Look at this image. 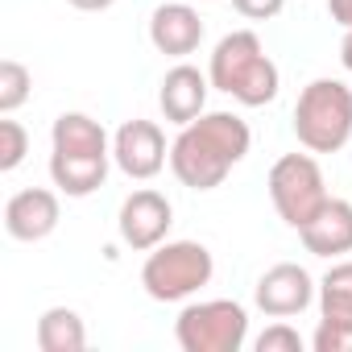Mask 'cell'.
Segmentation results:
<instances>
[{
    "label": "cell",
    "mask_w": 352,
    "mask_h": 352,
    "mask_svg": "<svg viewBox=\"0 0 352 352\" xmlns=\"http://www.w3.org/2000/svg\"><path fill=\"white\" fill-rule=\"evenodd\" d=\"M208 87H212V79H208L199 67L179 63L174 71H166L162 91H157L162 116H166L170 124H191V120H199L204 108H208Z\"/></svg>",
    "instance_id": "7c38bea8"
},
{
    "label": "cell",
    "mask_w": 352,
    "mask_h": 352,
    "mask_svg": "<svg viewBox=\"0 0 352 352\" xmlns=\"http://www.w3.org/2000/svg\"><path fill=\"white\" fill-rule=\"evenodd\" d=\"M50 179L63 195L87 199L108 179V157H79V153H50Z\"/></svg>",
    "instance_id": "9a60e30c"
},
{
    "label": "cell",
    "mask_w": 352,
    "mask_h": 352,
    "mask_svg": "<svg viewBox=\"0 0 352 352\" xmlns=\"http://www.w3.org/2000/svg\"><path fill=\"white\" fill-rule=\"evenodd\" d=\"M232 9L249 21H270L286 9V0H232Z\"/></svg>",
    "instance_id": "7402d4cb"
},
{
    "label": "cell",
    "mask_w": 352,
    "mask_h": 352,
    "mask_svg": "<svg viewBox=\"0 0 352 352\" xmlns=\"http://www.w3.org/2000/svg\"><path fill=\"white\" fill-rule=\"evenodd\" d=\"M67 5H75V9H83V13H104V9L116 5V0H67Z\"/></svg>",
    "instance_id": "cb8c5ba5"
},
{
    "label": "cell",
    "mask_w": 352,
    "mask_h": 352,
    "mask_svg": "<svg viewBox=\"0 0 352 352\" xmlns=\"http://www.w3.org/2000/svg\"><path fill=\"white\" fill-rule=\"evenodd\" d=\"M170 224H174V208H170V199L157 195V191H149V187L133 191V195L120 204V216H116L120 241H124L129 249H137V253L157 249V245L166 241Z\"/></svg>",
    "instance_id": "52a82bcc"
},
{
    "label": "cell",
    "mask_w": 352,
    "mask_h": 352,
    "mask_svg": "<svg viewBox=\"0 0 352 352\" xmlns=\"http://www.w3.org/2000/svg\"><path fill=\"white\" fill-rule=\"evenodd\" d=\"M253 133L232 112H204L199 120L183 124V133L170 145V170L174 179L191 191H216L228 170L249 153Z\"/></svg>",
    "instance_id": "6da1fadb"
},
{
    "label": "cell",
    "mask_w": 352,
    "mask_h": 352,
    "mask_svg": "<svg viewBox=\"0 0 352 352\" xmlns=\"http://www.w3.org/2000/svg\"><path fill=\"white\" fill-rule=\"evenodd\" d=\"M319 315L352 323V261H340L319 282Z\"/></svg>",
    "instance_id": "e0dca14e"
},
{
    "label": "cell",
    "mask_w": 352,
    "mask_h": 352,
    "mask_svg": "<svg viewBox=\"0 0 352 352\" xmlns=\"http://www.w3.org/2000/svg\"><path fill=\"white\" fill-rule=\"evenodd\" d=\"M315 282L302 265L294 261H282L274 270H265L257 278V290H253V302L270 315V319H290V315H302L315 298Z\"/></svg>",
    "instance_id": "ba28073f"
},
{
    "label": "cell",
    "mask_w": 352,
    "mask_h": 352,
    "mask_svg": "<svg viewBox=\"0 0 352 352\" xmlns=\"http://www.w3.org/2000/svg\"><path fill=\"white\" fill-rule=\"evenodd\" d=\"M311 344H315V352H352V323H344V319H319Z\"/></svg>",
    "instance_id": "ffe728a7"
},
{
    "label": "cell",
    "mask_w": 352,
    "mask_h": 352,
    "mask_svg": "<svg viewBox=\"0 0 352 352\" xmlns=\"http://www.w3.org/2000/svg\"><path fill=\"white\" fill-rule=\"evenodd\" d=\"M149 42H153L157 54L187 58L204 42V17L191 5H183V0H174V5H157L153 17H149Z\"/></svg>",
    "instance_id": "8fae6325"
},
{
    "label": "cell",
    "mask_w": 352,
    "mask_h": 352,
    "mask_svg": "<svg viewBox=\"0 0 352 352\" xmlns=\"http://www.w3.org/2000/svg\"><path fill=\"white\" fill-rule=\"evenodd\" d=\"M50 145L54 153H79V157H112L108 149V133L100 120H91L87 112H63L50 129Z\"/></svg>",
    "instance_id": "5bb4252c"
},
{
    "label": "cell",
    "mask_w": 352,
    "mask_h": 352,
    "mask_svg": "<svg viewBox=\"0 0 352 352\" xmlns=\"http://www.w3.org/2000/svg\"><path fill=\"white\" fill-rule=\"evenodd\" d=\"M257 352H302V336L290 327V323H270L261 336H257Z\"/></svg>",
    "instance_id": "44dd1931"
},
{
    "label": "cell",
    "mask_w": 352,
    "mask_h": 352,
    "mask_svg": "<svg viewBox=\"0 0 352 352\" xmlns=\"http://www.w3.org/2000/svg\"><path fill=\"white\" fill-rule=\"evenodd\" d=\"M340 63L352 71V30H344V42H340Z\"/></svg>",
    "instance_id": "d4e9b609"
},
{
    "label": "cell",
    "mask_w": 352,
    "mask_h": 352,
    "mask_svg": "<svg viewBox=\"0 0 352 352\" xmlns=\"http://www.w3.org/2000/svg\"><path fill=\"white\" fill-rule=\"evenodd\" d=\"M216 274V261L208 253V245L199 241H166L157 249H149L145 265H141V286L153 302H183L195 290H204Z\"/></svg>",
    "instance_id": "277c9868"
},
{
    "label": "cell",
    "mask_w": 352,
    "mask_h": 352,
    "mask_svg": "<svg viewBox=\"0 0 352 352\" xmlns=\"http://www.w3.org/2000/svg\"><path fill=\"white\" fill-rule=\"evenodd\" d=\"M25 153H30V133H25V124H17V120H0V170H17L21 162H25Z\"/></svg>",
    "instance_id": "d6986e66"
},
{
    "label": "cell",
    "mask_w": 352,
    "mask_h": 352,
    "mask_svg": "<svg viewBox=\"0 0 352 352\" xmlns=\"http://www.w3.org/2000/svg\"><path fill=\"white\" fill-rule=\"evenodd\" d=\"M166 137L153 120H124L112 137V162L129 174V179H153L166 166Z\"/></svg>",
    "instance_id": "9c48e42d"
},
{
    "label": "cell",
    "mask_w": 352,
    "mask_h": 352,
    "mask_svg": "<svg viewBox=\"0 0 352 352\" xmlns=\"http://www.w3.org/2000/svg\"><path fill=\"white\" fill-rule=\"evenodd\" d=\"M208 79L216 91L232 96L245 108H265L282 87V75L253 30H232L220 38V46L212 50Z\"/></svg>",
    "instance_id": "7a4b0ae2"
},
{
    "label": "cell",
    "mask_w": 352,
    "mask_h": 352,
    "mask_svg": "<svg viewBox=\"0 0 352 352\" xmlns=\"http://www.w3.org/2000/svg\"><path fill=\"white\" fill-rule=\"evenodd\" d=\"M294 137L311 153H336L352 137V87L340 79H315L294 104Z\"/></svg>",
    "instance_id": "3957f363"
},
{
    "label": "cell",
    "mask_w": 352,
    "mask_h": 352,
    "mask_svg": "<svg viewBox=\"0 0 352 352\" xmlns=\"http://www.w3.org/2000/svg\"><path fill=\"white\" fill-rule=\"evenodd\" d=\"M174 340L183 352H241L249 340V311L236 298L191 302L174 319Z\"/></svg>",
    "instance_id": "5b68a950"
},
{
    "label": "cell",
    "mask_w": 352,
    "mask_h": 352,
    "mask_svg": "<svg viewBox=\"0 0 352 352\" xmlns=\"http://www.w3.org/2000/svg\"><path fill=\"white\" fill-rule=\"evenodd\" d=\"M331 9V21H340L344 30H352V0H327Z\"/></svg>",
    "instance_id": "603a6c76"
},
{
    "label": "cell",
    "mask_w": 352,
    "mask_h": 352,
    "mask_svg": "<svg viewBox=\"0 0 352 352\" xmlns=\"http://www.w3.org/2000/svg\"><path fill=\"white\" fill-rule=\"evenodd\" d=\"M87 344V327L79 319V311L71 307H50L38 319V348L42 352H79Z\"/></svg>",
    "instance_id": "2e32d148"
},
{
    "label": "cell",
    "mask_w": 352,
    "mask_h": 352,
    "mask_svg": "<svg viewBox=\"0 0 352 352\" xmlns=\"http://www.w3.org/2000/svg\"><path fill=\"white\" fill-rule=\"evenodd\" d=\"M270 199H274L278 216H282L294 232L307 228V224L319 216V208L331 199L319 162H315L311 153H286V157H278L274 170H270Z\"/></svg>",
    "instance_id": "8992f818"
},
{
    "label": "cell",
    "mask_w": 352,
    "mask_h": 352,
    "mask_svg": "<svg viewBox=\"0 0 352 352\" xmlns=\"http://www.w3.org/2000/svg\"><path fill=\"white\" fill-rule=\"evenodd\" d=\"M30 87H34V75L17 63V58H5L0 63V112L13 116L25 100H30Z\"/></svg>",
    "instance_id": "ac0fdd59"
},
{
    "label": "cell",
    "mask_w": 352,
    "mask_h": 352,
    "mask_svg": "<svg viewBox=\"0 0 352 352\" xmlns=\"http://www.w3.org/2000/svg\"><path fill=\"white\" fill-rule=\"evenodd\" d=\"M58 195L54 191H46V187H25V191H17L9 204H5V232L13 236V241H25V245H34V241H46L54 228H58Z\"/></svg>",
    "instance_id": "30bf717a"
},
{
    "label": "cell",
    "mask_w": 352,
    "mask_h": 352,
    "mask_svg": "<svg viewBox=\"0 0 352 352\" xmlns=\"http://www.w3.org/2000/svg\"><path fill=\"white\" fill-rule=\"evenodd\" d=\"M302 245L311 257H344L352 253V204L348 199H327L319 208V216L298 228Z\"/></svg>",
    "instance_id": "4fadbf2b"
}]
</instances>
